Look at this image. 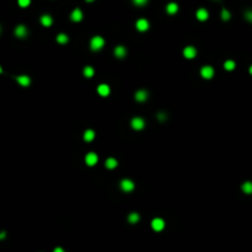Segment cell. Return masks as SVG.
<instances>
[{"instance_id":"17","label":"cell","mask_w":252,"mask_h":252,"mask_svg":"<svg viewBox=\"0 0 252 252\" xmlns=\"http://www.w3.org/2000/svg\"><path fill=\"white\" fill-rule=\"evenodd\" d=\"M41 22H42V25H43V26L48 27V26H51V25H52L53 20H52V17H51L49 15H43V16L41 17Z\"/></svg>"},{"instance_id":"15","label":"cell","mask_w":252,"mask_h":252,"mask_svg":"<svg viewBox=\"0 0 252 252\" xmlns=\"http://www.w3.org/2000/svg\"><path fill=\"white\" fill-rule=\"evenodd\" d=\"M148 98V92L144 91V90H139L137 94H135V100L139 101V102H143Z\"/></svg>"},{"instance_id":"12","label":"cell","mask_w":252,"mask_h":252,"mask_svg":"<svg viewBox=\"0 0 252 252\" xmlns=\"http://www.w3.org/2000/svg\"><path fill=\"white\" fill-rule=\"evenodd\" d=\"M17 83H19L21 86L26 88V86H29V85L31 84V79H30L29 76H26V75H21V76L17 78Z\"/></svg>"},{"instance_id":"11","label":"cell","mask_w":252,"mask_h":252,"mask_svg":"<svg viewBox=\"0 0 252 252\" xmlns=\"http://www.w3.org/2000/svg\"><path fill=\"white\" fill-rule=\"evenodd\" d=\"M71 20L73 21H75V22H79V21H81L83 20V12H81V10L80 9H75L73 12H71Z\"/></svg>"},{"instance_id":"5","label":"cell","mask_w":252,"mask_h":252,"mask_svg":"<svg viewBox=\"0 0 252 252\" xmlns=\"http://www.w3.org/2000/svg\"><path fill=\"white\" fill-rule=\"evenodd\" d=\"M135 26H137L138 31L144 32L149 29V22H148V20H145V19H140V20L137 21V25H135Z\"/></svg>"},{"instance_id":"24","label":"cell","mask_w":252,"mask_h":252,"mask_svg":"<svg viewBox=\"0 0 252 252\" xmlns=\"http://www.w3.org/2000/svg\"><path fill=\"white\" fill-rule=\"evenodd\" d=\"M68 39H69V38H68V36H66V34H64V33H61V34H58V36H57V41H58V42H59V43H66V42H68Z\"/></svg>"},{"instance_id":"13","label":"cell","mask_w":252,"mask_h":252,"mask_svg":"<svg viewBox=\"0 0 252 252\" xmlns=\"http://www.w3.org/2000/svg\"><path fill=\"white\" fill-rule=\"evenodd\" d=\"M126 54H127V51L124 47H122V46L116 47V49H115V56H116L117 58H124Z\"/></svg>"},{"instance_id":"18","label":"cell","mask_w":252,"mask_h":252,"mask_svg":"<svg viewBox=\"0 0 252 252\" xmlns=\"http://www.w3.org/2000/svg\"><path fill=\"white\" fill-rule=\"evenodd\" d=\"M94 138H95V132L91 130V129H88V130L85 132V134H84V139H85L86 142H91V140H94Z\"/></svg>"},{"instance_id":"23","label":"cell","mask_w":252,"mask_h":252,"mask_svg":"<svg viewBox=\"0 0 252 252\" xmlns=\"http://www.w3.org/2000/svg\"><path fill=\"white\" fill-rule=\"evenodd\" d=\"M224 68H225L226 70H234V68H235V62H234V61H226V62L224 63Z\"/></svg>"},{"instance_id":"22","label":"cell","mask_w":252,"mask_h":252,"mask_svg":"<svg viewBox=\"0 0 252 252\" xmlns=\"http://www.w3.org/2000/svg\"><path fill=\"white\" fill-rule=\"evenodd\" d=\"M94 68H91V66H86L85 69H84V75L86 76V78H91L92 75H94Z\"/></svg>"},{"instance_id":"19","label":"cell","mask_w":252,"mask_h":252,"mask_svg":"<svg viewBox=\"0 0 252 252\" xmlns=\"http://www.w3.org/2000/svg\"><path fill=\"white\" fill-rule=\"evenodd\" d=\"M117 164H118L117 160L113 158H110L106 160V167H107V169H115V167L117 166Z\"/></svg>"},{"instance_id":"25","label":"cell","mask_w":252,"mask_h":252,"mask_svg":"<svg viewBox=\"0 0 252 252\" xmlns=\"http://www.w3.org/2000/svg\"><path fill=\"white\" fill-rule=\"evenodd\" d=\"M221 19H223L224 21H226V20H229V19H230V12H229L226 9H224V10H223V12H221Z\"/></svg>"},{"instance_id":"32","label":"cell","mask_w":252,"mask_h":252,"mask_svg":"<svg viewBox=\"0 0 252 252\" xmlns=\"http://www.w3.org/2000/svg\"><path fill=\"white\" fill-rule=\"evenodd\" d=\"M86 1H89V2H91V1H94V0H86Z\"/></svg>"},{"instance_id":"27","label":"cell","mask_w":252,"mask_h":252,"mask_svg":"<svg viewBox=\"0 0 252 252\" xmlns=\"http://www.w3.org/2000/svg\"><path fill=\"white\" fill-rule=\"evenodd\" d=\"M133 1H134V4L138 5V6H144V5L148 2V0H133Z\"/></svg>"},{"instance_id":"21","label":"cell","mask_w":252,"mask_h":252,"mask_svg":"<svg viewBox=\"0 0 252 252\" xmlns=\"http://www.w3.org/2000/svg\"><path fill=\"white\" fill-rule=\"evenodd\" d=\"M128 220H129V223H132V224L138 223V221H139V214H137V213H132V214L128 217Z\"/></svg>"},{"instance_id":"8","label":"cell","mask_w":252,"mask_h":252,"mask_svg":"<svg viewBox=\"0 0 252 252\" xmlns=\"http://www.w3.org/2000/svg\"><path fill=\"white\" fill-rule=\"evenodd\" d=\"M97 92L101 95L102 97H106V96L110 95L111 90H110V86H108V85H106V84H101V85L97 88Z\"/></svg>"},{"instance_id":"14","label":"cell","mask_w":252,"mask_h":252,"mask_svg":"<svg viewBox=\"0 0 252 252\" xmlns=\"http://www.w3.org/2000/svg\"><path fill=\"white\" fill-rule=\"evenodd\" d=\"M208 16H209V14H208V11L205 9H199L197 11V19L200 20V21H205L208 19Z\"/></svg>"},{"instance_id":"9","label":"cell","mask_w":252,"mask_h":252,"mask_svg":"<svg viewBox=\"0 0 252 252\" xmlns=\"http://www.w3.org/2000/svg\"><path fill=\"white\" fill-rule=\"evenodd\" d=\"M97 160H98V158H97V155H96L95 153H89V154L86 155V158H85V162H86L89 166H94V165H96Z\"/></svg>"},{"instance_id":"6","label":"cell","mask_w":252,"mask_h":252,"mask_svg":"<svg viewBox=\"0 0 252 252\" xmlns=\"http://www.w3.org/2000/svg\"><path fill=\"white\" fill-rule=\"evenodd\" d=\"M183 56L187 58V59H193L196 56H197V51L194 47H186L185 51H183Z\"/></svg>"},{"instance_id":"16","label":"cell","mask_w":252,"mask_h":252,"mask_svg":"<svg viewBox=\"0 0 252 252\" xmlns=\"http://www.w3.org/2000/svg\"><path fill=\"white\" fill-rule=\"evenodd\" d=\"M166 10H167V12H169V14L173 15V14H176V12H177V10H178V5H177L176 2H170V4L167 5Z\"/></svg>"},{"instance_id":"2","label":"cell","mask_w":252,"mask_h":252,"mask_svg":"<svg viewBox=\"0 0 252 252\" xmlns=\"http://www.w3.org/2000/svg\"><path fill=\"white\" fill-rule=\"evenodd\" d=\"M130 124H132V127H133V129H135V130H140V129H143V128L145 127V122H144V119L140 118V117H134V118L132 119Z\"/></svg>"},{"instance_id":"28","label":"cell","mask_w":252,"mask_h":252,"mask_svg":"<svg viewBox=\"0 0 252 252\" xmlns=\"http://www.w3.org/2000/svg\"><path fill=\"white\" fill-rule=\"evenodd\" d=\"M246 19L252 22V11H247V12H246Z\"/></svg>"},{"instance_id":"30","label":"cell","mask_w":252,"mask_h":252,"mask_svg":"<svg viewBox=\"0 0 252 252\" xmlns=\"http://www.w3.org/2000/svg\"><path fill=\"white\" fill-rule=\"evenodd\" d=\"M164 118H165V116H164L162 113H160V115H159V119H161V121H162Z\"/></svg>"},{"instance_id":"20","label":"cell","mask_w":252,"mask_h":252,"mask_svg":"<svg viewBox=\"0 0 252 252\" xmlns=\"http://www.w3.org/2000/svg\"><path fill=\"white\" fill-rule=\"evenodd\" d=\"M242 191L247 194H251L252 193V182H245L242 185Z\"/></svg>"},{"instance_id":"31","label":"cell","mask_w":252,"mask_h":252,"mask_svg":"<svg viewBox=\"0 0 252 252\" xmlns=\"http://www.w3.org/2000/svg\"><path fill=\"white\" fill-rule=\"evenodd\" d=\"M250 73H251V75H252V65H251V68H250Z\"/></svg>"},{"instance_id":"7","label":"cell","mask_w":252,"mask_h":252,"mask_svg":"<svg viewBox=\"0 0 252 252\" xmlns=\"http://www.w3.org/2000/svg\"><path fill=\"white\" fill-rule=\"evenodd\" d=\"M121 188L123 189L124 192H130L134 189V183L130 180H123L121 182Z\"/></svg>"},{"instance_id":"29","label":"cell","mask_w":252,"mask_h":252,"mask_svg":"<svg viewBox=\"0 0 252 252\" xmlns=\"http://www.w3.org/2000/svg\"><path fill=\"white\" fill-rule=\"evenodd\" d=\"M54 252H64L63 249H61V247H57L56 250H54Z\"/></svg>"},{"instance_id":"26","label":"cell","mask_w":252,"mask_h":252,"mask_svg":"<svg viewBox=\"0 0 252 252\" xmlns=\"http://www.w3.org/2000/svg\"><path fill=\"white\" fill-rule=\"evenodd\" d=\"M17 1H19V5H20L21 7H26V6H29L30 2H31V0H17Z\"/></svg>"},{"instance_id":"10","label":"cell","mask_w":252,"mask_h":252,"mask_svg":"<svg viewBox=\"0 0 252 252\" xmlns=\"http://www.w3.org/2000/svg\"><path fill=\"white\" fill-rule=\"evenodd\" d=\"M15 34H16L19 38H24V37H26V36H27V29H26L25 26L20 25V26H17V27H16V30H15Z\"/></svg>"},{"instance_id":"3","label":"cell","mask_w":252,"mask_h":252,"mask_svg":"<svg viewBox=\"0 0 252 252\" xmlns=\"http://www.w3.org/2000/svg\"><path fill=\"white\" fill-rule=\"evenodd\" d=\"M200 75L204 79H212L214 75V69L212 66H203L200 70Z\"/></svg>"},{"instance_id":"4","label":"cell","mask_w":252,"mask_h":252,"mask_svg":"<svg viewBox=\"0 0 252 252\" xmlns=\"http://www.w3.org/2000/svg\"><path fill=\"white\" fill-rule=\"evenodd\" d=\"M151 227L155 230V231H161L164 227H165V221L160 218H155L154 220L151 221Z\"/></svg>"},{"instance_id":"1","label":"cell","mask_w":252,"mask_h":252,"mask_svg":"<svg viewBox=\"0 0 252 252\" xmlns=\"http://www.w3.org/2000/svg\"><path fill=\"white\" fill-rule=\"evenodd\" d=\"M103 46H105V41L100 36H95L94 38L91 39V42H90V47H91L92 51H100Z\"/></svg>"}]
</instances>
